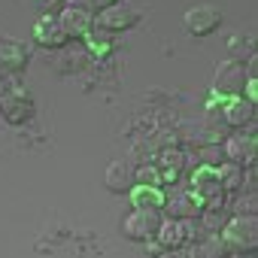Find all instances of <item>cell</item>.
I'll use <instances>...</instances> for the list:
<instances>
[{
  "mask_svg": "<svg viewBox=\"0 0 258 258\" xmlns=\"http://www.w3.org/2000/svg\"><path fill=\"white\" fill-rule=\"evenodd\" d=\"M219 240H222V249L225 255H252L255 246H258V225H255V216H237V219H228L219 231Z\"/></svg>",
  "mask_w": 258,
  "mask_h": 258,
  "instance_id": "1",
  "label": "cell"
},
{
  "mask_svg": "<svg viewBox=\"0 0 258 258\" xmlns=\"http://www.w3.org/2000/svg\"><path fill=\"white\" fill-rule=\"evenodd\" d=\"M191 195L198 198L201 207H225V188L219 182L216 167H207V164L195 167V173H191Z\"/></svg>",
  "mask_w": 258,
  "mask_h": 258,
  "instance_id": "2",
  "label": "cell"
},
{
  "mask_svg": "<svg viewBox=\"0 0 258 258\" xmlns=\"http://www.w3.org/2000/svg\"><path fill=\"white\" fill-rule=\"evenodd\" d=\"M158 225H161L158 210H140V207H134V213H127L121 219V234L127 240H134V243H146L149 237H155Z\"/></svg>",
  "mask_w": 258,
  "mask_h": 258,
  "instance_id": "3",
  "label": "cell"
},
{
  "mask_svg": "<svg viewBox=\"0 0 258 258\" xmlns=\"http://www.w3.org/2000/svg\"><path fill=\"white\" fill-rule=\"evenodd\" d=\"M219 25H222V10L213 7V4H198V7L185 10V16H182V28L191 37H207Z\"/></svg>",
  "mask_w": 258,
  "mask_h": 258,
  "instance_id": "4",
  "label": "cell"
},
{
  "mask_svg": "<svg viewBox=\"0 0 258 258\" xmlns=\"http://www.w3.org/2000/svg\"><path fill=\"white\" fill-rule=\"evenodd\" d=\"M134 25H137V10L124 4H112L94 16V28L103 34H121V31H131Z\"/></svg>",
  "mask_w": 258,
  "mask_h": 258,
  "instance_id": "5",
  "label": "cell"
},
{
  "mask_svg": "<svg viewBox=\"0 0 258 258\" xmlns=\"http://www.w3.org/2000/svg\"><path fill=\"white\" fill-rule=\"evenodd\" d=\"M155 237H158V243L167 252H176V249H182L191 240V219H170L167 216V219H161Z\"/></svg>",
  "mask_w": 258,
  "mask_h": 258,
  "instance_id": "6",
  "label": "cell"
},
{
  "mask_svg": "<svg viewBox=\"0 0 258 258\" xmlns=\"http://www.w3.org/2000/svg\"><path fill=\"white\" fill-rule=\"evenodd\" d=\"M0 112H4L7 124H25V121H31V115H34V100H31V94H28V91L13 88V91H7V94H4Z\"/></svg>",
  "mask_w": 258,
  "mask_h": 258,
  "instance_id": "7",
  "label": "cell"
},
{
  "mask_svg": "<svg viewBox=\"0 0 258 258\" xmlns=\"http://www.w3.org/2000/svg\"><path fill=\"white\" fill-rule=\"evenodd\" d=\"M243 82H246V73H243V64L237 58H228L216 67V94L234 97V94H240Z\"/></svg>",
  "mask_w": 258,
  "mask_h": 258,
  "instance_id": "8",
  "label": "cell"
},
{
  "mask_svg": "<svg viewBox=\"0 0 258 258\" xmlns=\"http://www.w3.org/2000/svg\"><path fill=\"white\" fill-rule=\"evenodd\" d=\"M222 155H225V161H231V164H246V167H252L255 164V137H243V134H234V137H225L222 143Z\"/></svg>",
  "mask_w": 258,
  "mask_h": 258,
  "instance_id": "9",
  "label": "cell"
},
{
  "mask_svg": "<svg viewBox=\"0 0 258 258\" xmlns=\"http://www.w3.org/2000/svg\"><path fill=\"white\" fill-rule=\"evenodd\" d=\"M34 43L43 46V49H49V52H58V49H64V46L70 43V37L64 34V28H61L58 19L46 16V19H40V22L34 25Z\"/></svg>",
  "mask_w": 258,
  "mask_h": 258,
  "instance_id": "10",
  "label": "cell"
},
{
  "mask_svg": "<svg viewBox=\"0 0 258 258\" xmlns=\"http://www.w3.org/2000/svg\"><path fill=\"white\" fill-rule=\"evenodd\" d=\"M58 22H61L64 34L70 40H82L88 31H94V16L88 10H82V7H64L61 16H58Z\"/></svg>",
  "mask_w": 258,
  "mask_h": 258,
  "instance_id": "11",
  "label": "cell"
},
{
  "mask_svg": "<svg viewBox=\"0 0 258 258\" xmlns=\"http://www.w3.org/2000/svg\"><path fill=\"white\" fill-rule=\"evenodd\" d=\"M0 67H4V73H25L28 67V46L13 40V37H0Z\"/></svg>",
  "mask_w": 258,
  "mask_h": 258,
  "instance_id": "12",
  "label": "cell"
},
{
  "mask_svg": "<svg viewBox=\"0 0 258 258\" xmlns=\"http://www.w3.org/2000/svg\"><path fill=\"white\" fill-rule=\"evenodd\" d=\"M222 121H225V127L243 131L249 121H255V103H249L246 97L234 94V97L225 103V109H222Z\"/></svg>",
  "mask_w": 258,
  "mask_h": 258,
  "instance_id": "13",
  "label": "cell"
},
{
  "mask_svg": "<svg viewBox=\"0 0 258 258\" xmlns=\"http://www.w3.org/2000/svg\"><path fill=\"white\" fill-rule=\"evenodd\" d=\"M201 204H198V198L191 195V191H179V195H173V198H167L164 201V213L170 216V219H198L201 216Z\"/></svg>",
  "mask_w": 258,
  "mask_h": 258,
  "instance_id": "14",
  "label": "cell"
},
{
  "mask_svg": "<svg viewBox=\"0 0 258 258\" xmlns=\"http://www.w3.org/2000/svg\"><path fill=\"white\" fill-rule=\"evenodd\" d=\"M131 195V204L134 207H140V210H164V201H167V195L158 188V185H143V182H134V188L127 191Z\"/></svg>",
  "mask_w": 258,
  "mask_h": 258,
  "instance_id": "15",
  "label": "cell"
},
{
  "mask_svg": "<svg viewBox=\"0 0 258 258\" xmlns=\"http://www.w3.org/2000/svg\"><path fill=\"white\" fill-rule=\"evenodd\" d=\"M103 185H106V191H112V195H127L134 188V173L127 170L121 161H112L109 167H106V173H103Z\"/></svg>",
  "mask_w": 258,
  "mask_h": 258,
  "instance_id": "16",
  "label": "cell"
},
{
  "mask_svg": "<svg viewBox=\"0 0 258 258\" xmlns=\"http://www.w3.org/2000/svg\"><path fill=\"white\" fill-rule=\"evenodd\" d=\"M216 173H219V182H222L225 195H237V191L243 188V167H240V164L222 161V164L216 167Z\"/></svg>",
  "mask_w": 258,
  "mask_h": 258,
  "instance_id": "17",
  "label": "cell"
},
{
  "mask_svg": "<svg viewBox=\"0 0 258 258\" xmlns=\"http://www.w3.org/2000/svg\"><path fill=\"white\" fill-rule=\"evenodd\" d=\"M82 40H85V55H88V58H106V55L112 52L109 34H103V31H88Z\"/></svg>",
  "mask_w": 258,
  "mask_h": 258,
  "instance_id": "18",
  "label": "cell"
},
{
  "mask_svg": "<svg viewBox=\"0 0 258 258\" xmlns=\"http://www.w3.org/2000/svg\"><path fill=\"white\" fill-rule=\"evenodd\" d=\"M161 155V170H176V173H182L185 167H188V155H185V149H179V146H167V149H158Z\"/></svg>",
  "mask_w": 258,
  "mask_h": 258,
  "instance_id": "19",
  "label": "cell"
},
{
  "mask_svg": "<svg viewBox=\"0 0 258 258\" xmlns=\"http://www.w3.org/2000/svg\"><path fill=\"white\" fill-rule=\"evenodd\" d=\"M198 219L204 222V231H207V234H219L222 225L228 222V210H225V207H204Z\"/></svg>",
  "mask_w": 258,
  "mask_h": 258,
  "instance_id": "20",
  "label": "cell"
},
{
  "mask_svg": "<svg viewBox=\"0 0 258 258\" xmlns=\"http://www.w3.org/2000/svg\"><path fill=\"white\" fill-rule=\"evenodd\" d=\"M85 52H76V49H70V52H61V58H58V70H64V73H70V70H79L82 64H85Z\"/></svg>",
  "mask_w": 258,
  "mask_h": 258,
  "instance_id": "21",
  "label": "cell"
},
{
  "mask_svg": "<svg viewBox=\"0 0 258 258\" xmlns=\"http://www.w3.org/2000/svg\"><path fill=\"white\" fill-rule=\"evenodd\" d=\"M222 161H225V155H222V146H219V143H204V146H201V164L219 167Z\"/></svg>",
  "mask_w": 258,
  "mask_h": 258,
  "instance_id": "22",
  "label": "cell"
},
{
  "mask_svg": "<svg viewBox=\"0 0 258 258\" xmlns=\"http://www.w3.org/2000/svg\"><path fill=\"white\" fill-rule=\"evenodd\" d=\"M134 182H143V185H158L161 182V170L155 164H140L134 170Z\"/></svg>",
  "mask_w": 258,
  "mask_h": 258,
  "instance_id": "23",
  "label": "cell"
},
{
  "mask_svg": "<svg viewBox=\"0 0 258 258\" xmlns=\"http://www.w3.org/2000/svg\"><path fill=\"white\" fill-rule=\"evenodd\" d=\"M231 210H234V216H258V201H255V191H249V195L237 198Z\"/></svg>",
  "mask_w": 258,
  "mask_h": 258,
  "instance_id": "24",
  "label": "cell"
},
{
  "mask_svg": "<svg viewBox=\"0 0 258 258\" xmlns=\"http://www.w3.org/2000/svg\"><path fill=\"white\" fill-rule=\"evenodd\" d=\"M198 255H225V249H222V240H219V234H210V240L201 246V249H195Z\"/></svg>",
  "mask_w": 258,
  "mask_h": 258,
  "instance_id": "25",
  "label": "cell"
},
{
  "mask_svg": "<svg viewBox=\"0 0 258 258\" xmlns=\"http://www.w3.org/2000/svg\"><path fill=\"white\" fill-rule=\"evenodd\" d=\"M61 4H64V0H34V7H37V10H43L46 16L58 13V10H61Z\"/></svg>",
  "mask_w": 258,
  "mask_h": 258,
  "instance_id": "26",
  "label": "cell"
},
{
  "mask_svg": "<svg viewBox=\"0 0 258 258\" xmlns=\"http://www.w3.org/2000/svg\"><path fill=\"white\" fill-rule=\"evenodd\" d=\"M115 0H82V10H88V13H100V10H106V7H112Z\"/></svg>",
  "mask_w": 258,
  "mask_h": 258,
  "instance_id": "27",
  "label": "cell"
},
{
  "mask_svg": "<svg viewBox=\"0 0 258 258\" xmlns=\"http://www.w3.org/2000/svg\"><path fill=\"white\" fill-rule=\"evenodd\" d=\"M243 73H246V79H258V55H255V52L249 55V61H246Z\"/></svg>",
  "mask_w": 258,
  "mask_h": 258,
  "instance_id": "28",
  "label": "cell"
},
{
  "mask_svg": "<svg viewBox=\"0 0 258 258\" xmlns=\"http://www.w3.org/2000/svg\"><path fill=\"white\" fill-rule=\"evenodd\" d=\"M146 252H149V255H167V249H164L155 237H149V240H146Z\"/></svg>",
  "mask_w": 258,
  "mask_h": 258,
  "instance_id": "29",
  "label": "cell"
},
{
  "mask_svg": "<svg viewBox=\"0 0 258 258\" xmlns=\"http://www.w3.org/2000/svg\"><path fill=\"white\" fill-rule=\"evenodd\" d=\"M4 94H7V88H4V82H0V103H4Z\"/></svg>",
  "mask_w": 258,
  "mask_h": 258,
  "instance_id": "30",
  "label": "cell"
},
{
  "mask_svg": "<svg viewBox=\"0 0 258 258\" xmlns=\"http://www.w3.org/2000/svg\"><path fill=\"white\" fill-rule=\"evenodd\" d=\"M0 73H4V67H0ZM0 79H4V76H0Z\"/></svg>",
  "mask_w": 258,
  "mask_h": 258,
  "instance_id": "31",
  "label": "cell"
}]
</instances>
